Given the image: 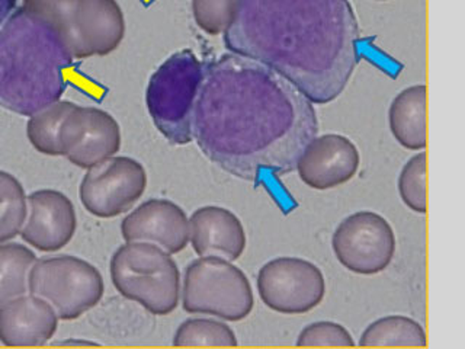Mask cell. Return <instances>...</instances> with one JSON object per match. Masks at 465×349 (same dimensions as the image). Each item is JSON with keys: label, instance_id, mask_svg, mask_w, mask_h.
<instances>
[{"label": "cell", "instance_id": "1", "mask_svg": "<svg viewBox=\"0 0 465 349\" xmlns=\"http://www.w3.org/2000/svg\"><path fill=\"white\" fill-rule=\"evenodd\" d=\"M317 133L312 102L266 65L230 53L203 69L193 137L232 176L259 182L295 171Z\"/></svg>", "mask_w": 465, "mask_h": 349}, {"label": "cell", "instance_id": "2", "mask_svg": "<svg viewBox=\"0 0 465 349\" xmlns=\"http://www.w3.org/2000/svg\"><path fill=\"white\" fill-rule=\"evenodd\" d=\"M225 47L278 73L312 104L345 91L360 63V25L349 0H237Z\"/></svg>", "mask_w": 465, "mask_h": 349}, {"label": "cell", "instance_id": "3", "mask_svg": "<svg viewBox=\"0 0 465 349\" xmlns=\"http://www.w3.org/2000/svg\"><path fill=\"white\" fill-rule=\"evenodd\" d=\"M72 60L47 22L22 6L12 12L0 26V106L31 116L60 101Z\"/></svg>", "mask_w": 465, "mask_h": 349}, {"label": "cell", "instance_id": "4", "mask_svg": "<svg viewBox=\"0 0 465 349\" xmlns=\"http://www.w3.org/2000/svg\"><path fill=\"white\" fill-rule=\"evenodd\" d=\"M22 7L47 22L77 60L113 53L125 35L115 0H24Z\"/></svg>", "mask_w": 465, "mask_h": 349}, {"label": "cell", "instance_id": "5", "mask_svg": "<svg viewBox=\"0 0 465 349\" xmlns=\"http://www.w3.org/2000/svg\"><path fill=\"white\" fill-rule=\"evenodd\" d=\"M111 280L124 297L156 316L171 314L181 298V273L162 247L127 242L111 259Z\"/></svg>", "mask_w": 465, "mask_h": 349}, {"label": "cell", "instance_id": "6", "mask_svg": "<svg viewBox=\"0 0 465 349\" xmlns=\"http://www.w3.org/2000/svg\"><path fill=\"white\" fill-rule=\"evenodd\" d=\"M203 77V63L193 50L174 53L150 77L145 104L153 124L172 145L193 140V109Z\"/></svg>", "mask_w": 465, "mask_h": 349}, {"label": "cell", "instance_id": "7", "mask_svg": "<svg viewBox=\"0 0 465 349\" xmlns=\"http://www.w3.org/2000/svg\"><path fill=\"white\" fill-rule=\"evenodd\" d=\"M182 305L185 312L193 314L240 322L253 310V290L246 274L232 262L200 258L186 268Z\"/></svg>", "mask_w": 465, "mask_h": 349}, {"label": "cell", "instance_id": "8", "mask_svg": "<svg viewBox=\"0 0 465 349\" xmlns=\"http://www.w3.org/2000/svg\"><path fill=\"white\" fill-rule=\"evenodd\" d=\"M104 291L98 269L70 254L35 261L29 273V294L43 298L62 320L77 319L94 309Z\"/></svg>", "mask_w": 465, "mask_h": 349}, {"label": "cell", "instance_id": "9", "mask_svg": "<svg viewBox=\"0 0 465 349\" xmlns=\"http://www.w3.org/2000/svg\"><path fill=\"white\" fill-rule=\"evenodd\" d=\"M396 244L391 224L372 211H358L341 220L331 237L336 259L358 275H375L389 268Z\"/></svg>", "mask_w": 465, "mask_h": 349}, {"label": "cell", "instance_id": "10", "mask_svg": "<svg viewBox=\"0 0 465 349\" xmlns=\"http://www.w3.org/2000/svg\"><path fill=\"white\" fill-rule=\"evenodd\" d=\"M258 291L266 307L281 314H304L326 295V280L319 266L307 259L282 256L262 266Z\"/></svg>", "mask_w": 465, "mask_h": 349}, {"label": "cell", "instance_id": "11", "mask_svg": "<svg viewBox=\"0 0 465 349\" xmlns=\"http://www.w3.org/2000/svg\"><path fill=\"white\" fill-rule=\"evenodd\" d=\"M147 174L140 162L127 156H113L87 169L80 201L91 214L113 218L127 213L144 194Z\"/></svg>", "mask_w": 465, "mask_h": 349}, {"label": "cell", "instance_id": "12", "mask_svg": "<svg viewBox=\"0 0 465 349\" xmlns=\"http://www.w3.org/2000/svg\"><path fill=\"white\" fill-rule=\"evenodd\" d=\"M58 143L62 156L91 169L120 152V124L104 109L74 104L63 120Z\"/></svg>", "mask_w": 465, "mask_h": 349}, {"label": "cell", "instance_id": "13", "mask_svg": "<svg viewBox=\"0 0 465 349\" xmlns=\"http://www.w3.org/2000/svg\"><path fill=\"white\" fill-rule=\"evenodd\" d=\"M361 156L355 143L341 135H316L298 159L300 179L317 191L338 188L355 176Z\"/></svg>", "mask_w": 465, "mask_h": 349}, {"label": "cell", "instance_id": "14", "mask_svg": "<svg viewBox=\"0 0 465 349\" xmlns=\"http://www.w3.org/2000/svg\"><path fill=\"white\" fill-rule=\"evenodd\" d=\"M28 213L22 239L41 252L60 251L74 236L76 211L72 201L54 189H40L26 198Z\"/></svg>", "mask_w": 465, "mask_h": 349}, {"label": "cell", "instance_id": "15", "mask_svg": "<svg viewBox=\"0 0 465 349\" xmlns=\"http://www.w3.org/2000/svg\"><path fill=\"white\" fill-rule=\"evenodd\" d=\"M125 242L156 244L167 254H179L189 242V218L169 200L145 201L121 223Z\"/></svg>", "mask_w": 465, "mask_h": 349}, {"label": "cell", "instance_id": "16", "mask_svg": "<svg viewBox=\"0 0 465 349\" xmlns=\"http://www.w3.org/2000/svg\"><path fill=\"white\" fill-rule=\"evenodd\" d=\"M189 240L201 258L237 261L246 249V232L234 213L217 205L201 207L189 218Z\"/></svg>", "mask_w": 465, "mask_h": 349}, {"label": "cell", "instance_id": "17", "mask_svg": "<svg viewBox=\"0 0 465 349\" xmlns=\"http://www.w3.org/2000/svg\"><path fill=\"white\" fill-rule=\"evenodd\" d=\"M57 324L54 310L36 295H22L0 307V342L4 345H45L54 336Z\"/></svg>", "mask_w": 465, "mask_h": 349}, {"label": "cell", "instance_id": "18", "mask_svg": "<svg viewBox=\"0 0 465 349\" xmlns=\"http://www.w3.org/2000/svg\"><path fill=\"white\" fill-rule=\"evenodd\" d=\"M392 137L409 150H423L428 143V89L413 85L392 99L389 109Z\"/></svg>", "mask_w": 465, "mask_h": 349}, {"label": "cell", "instance_id": "19", "mask_svg": "<svg viewBox=\"0 0 465 349\" xmlns=\"http://www.w3.org/2000/svg\"><path fill=\"white\" fill-rule=\"evenodd\" d=\"M360 345L425 348L428 338L425 329L416 320L407 316H387L375 320L363 331Z\"/></svg>", "mask_w": 465, "mask_h": 349}, {"label": "cell", "instance_id": "20", "mask_svg": "<svg viewBox=\"0 0 465 349\" xmlns=\"http://www.w3.org/2000/svg\"><path fill=\"white\" fill-rule=\"evenodd\" d=\"M36 256L19 244H0V307L29 293V273Z\"/></svg>", "mask_w": 465, "mask_h": 349}, {"label": "cell", "instance_id": "21", "mask_svg": "<svg viewBox=\"0 0 465 349\" xmlns=\"http://www.w3.org/2000/svg\"><path fill=\"white\" fill-rule=\"evenodd\" d=\"M73 106V102L57 101L29 116L26 135L35 150L48 156H62L58 133L64 116L70 113Z\"/></svg>", "mask_w": 465, "mask_h": 349}, {"label": "cell", "instance_id": "22", "mask_svg": "<svg viewBox=\"0 0 465 349\" xmlns=\"http://www.w3.org/2000/svg\"><path fill=\"white\" fill-rule=\"evenodd\" d=\"M28 213L25 191L14 174L0 171V244L18 236Z\"/></svg>", "mask_w": 465, "mask_h": 349}, {"label": "cell", "instance_id": "23", "mask_svg": "<svg viewBox=\"0 0 465 349\" xmlns=\"http://www.w3.org/2000/svg\"><path fill=\"white\" fill-rule=\"evenodd\" d=\"M174 346H236L232 327L213 319H188L174 334Z\"/></svg>", "mask_w": 465, "mask_h": 349}, {"label": "cell", "instance_id": "24", "mask_svg": "<svg viewBox=\"0 0 465 349\" xmlns=\"http://www.w3.org/2000/svg\"><path fill=\"white\" fill-rule=\"evenodd\" d=\"M426 153L414 155L400 172V198L414 213L425 214L428 211V195H426Z\"/></svg>", "mask_w": 465, "mask_h": 349}, {"label": "cell", "instance_id": "25", "mask_svg": "<svg viewBox=\"0 0 465 349\" xmlns=\"http://www.w3.org/2000/svg\"><path fill=\"white\" fill-rule=\"evenodd\" d=\"M237 0H193L196 25L208 35H220L232 24Z\"/></svg>", "mask_w": 465, "mask_h": 349}, {"label": "cell", "instance_id": "26", "mask_svg": "<svg viewBox=\"0 0 465 349\" xmlns=\"http://www.w3.org/2000/svg\"><path fill=\"white\" fill-rule=\"evenodd\" d=\"M298 346H353L352 334L336 322H314L300 332Z\"/></svg>", "mask_w": 465, "mask_h": 349}, {"label": "cell", "instance_id": "27", "mask_svg": "<svg viewBox=\"0 0 465 349\" xmlns=\"http://www.w3.org/2000/svg\"><path fill=\"white\" fill-rule=\"evenodd\" d=\"M18 0H0V26L9 18V15L15 11Z\"/></svg>", "mask_w": 465, "mask_h": 349}, {"label": "cell", "instance_id": "28", "mask_svg": "<svg viewBox=\"0 0 465 349\" xmlns=\"http://www.w3.org/2000/svg\"><path fill=\"white\" fill-rule=\"evenodd\" d=\"M378 2H384V0H378Z\"/></svg>", "mask_w": 465, "mask_h": 349}]
</instances>
